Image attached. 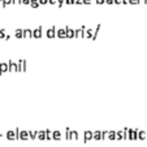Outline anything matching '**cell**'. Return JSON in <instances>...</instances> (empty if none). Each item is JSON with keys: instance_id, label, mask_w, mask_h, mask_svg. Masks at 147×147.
Listing matches in <instances>:
<instances>
[{"instance_id": "6da1fadb", "label": "cell", "mask_w": 147, "mask_h": 147, "mask_svg": "<svg viewBox=\"0 0 147 147\" xmlns=\"http://www.w3.org/2000/svg\"><path fill=\"white\" fill-rule=\"evenodd\" d=\"M7 138H8V139H16V138H18V129L8 131V133H7Z\"/></svg>"}, {"instance_id": "7a4b0ae2", "label": "cell", "mask_w": 147, "mask_h": 147, "mask_svg": "<svg viewBox=\"0 0 147 147\" xmlns=\"http://www.w3.org/2000/svg\"><path fill=\"white\" fill-rule=\"evenodd\" d=\"M18 138H20V139H27V138H30V137H29V131L18 130Z\"/></svg>"}, {"instance_id": "3957f363", "label": "cell", "mask_w": 147, "mask_h": 147, "mask_svg": "<svg viewBox=\"0 0 147 147\" xmlns=\"http://www.w3.org/2000/svg\"><path fill=\"white\" fill-rule=\"evenodd\" d=\"M42 35V27H38L35 30H33V36L34 38H41Z\"/></svg>"}, {"instance_id": "277c9868", "label": "cell", "mask_w": 147, "mask_h": 147, "mask_svg": "<svg viewBox=\"0 0 147 147\" xmlns=\"http://www.w3.org/2000/svg\"><path fill=\"white\" fill-rule=\"evenodd\" d=\"M59 38H65L66 36V29H60L57 30V34H56Z\"/></svg>"}, {"instance_id": "5b68a950", "label": "cell", "mask_w": 147, "mask_h": 147, "mask_svg": "<svg viewBox=\"0 0 147 147\" xmlns=\"http://www.w3.org/2000/svg\"><path fill=\"white\" fill-rule=\"evenodd\" d=\"M66 36L68 38H73V36H76V30H73V29H66Z\"/></svg>"}, {"instance_id": "8992f818", "label": "cell", "mask_w": 147, "mask_h": 147, "mask_svg": "<svg viewBox=\"0 0 147 147\" xmlns=\"http://www.w3.org/2000/svg\"><path fill=\"white\" fill-rule=\"evenodd\" d=\"M7 70H9V66H8V64H5V63L0 64V73H4V72H7Z\"/></svg>"}, {"instance_id": "52a82bcc", "label": "cell", "mask_w": 147, "mask_h": 147, "mask_svg": "<svg viewBox=\"0 0 147 147\" xmlns=\"http://www.w3.org/2000/svg\"><path fill=\"white\" fill-rule=\"evenodd\" d=\"M92 138L94 139H102L103 138L102 131H95V133H92Z\"/></svg>"}, {"instance_id": "ba28073f", "label": "cell", "mask_w": 147, "mask_h": 147, "mask_svg": "<svg viewBox=\"0 0 147 147\" xmlns=\"http://www.w3.org/2000/svg\"><path fill=\"white\" fill-rule=\"evenodd\" d=\"M22 31H24V36L25 38H31L33 36V31H31V30L26 29V30H22Z\"/></svg>"}, {"instance_id": "9c48e42d", "label": "cell", "mask_w": 147, "mask_h": 147, "mask_svg": "<svg viewBox=\"0 0 147 147\" xmlns=\"http://www.w3.org/2000/svg\"><path fill=\"white\" fill-rule=\"evenodd\" d=\"M8 66H9V70L11 72H16L17 70V64L16 63H12V61H11V63L8 64Z\"/></svg>"}, {"instance_id": "30bf717a", "label": "cell", "mask_w": 147, "mask_h": 147, "mask_svg": "<svg viewBox=\"0 0 147 147\" xmlns=\"http://www.w3.org/2000/svg\"><path fill=\"white\" fill-rule=\"evenodd\" d=\"M56 34H55V27H51V29H48V31H47V36H50V38H53Z\"/></svg>"}, {"instance_id": "8fae6325", "label": "cell", "mask_w": 147, "mask_h": 147, "mask_svg": "<svg viewBox=\"0 0 147 147\" xmlns=\"http://www.w3.org/2000/svg\"><path fill=\"white\" fill-rule=\"evenodd\" d=\"M90 139H92V131H86L85 133V141H90Z\"/></svg>"}, {"instance_id": "7c38bea8", "label": "cell", "mask_w": 147, "mask_h": 147, "mask_svg": "<svg viewBox=\"0 0 147 147\" xmlns=\"http://www.w3.org/2000/svg\"><path fill=\"white\" fill-rule=\"evenodd\" d=\"M36 137L39 139H46V131H36Z\"/></svg>"}, {"instance_id": "4fadbf2b", "label": "cell", "mask_w": 147, "mask_h": 147, "mask_svg": "<svg viewBox=\"0 0 147 147\" xmlns=\"http://www.w3.org/2000/svg\"><path fill=\"white\" fill-rule=\"evenodd\" d=\"M52 138L53 139H60L61 138V131H53V133H52Z\"/></svg>"}, {"instance_id": "5bb4252c", "label": "cell", "mask_w": 147, "mask_h": 147, "mask_svg": "<svg viewBox=\"0 0 147 147\" xmlns=\"http://www.w3.org/2000/svg\"><path fill=\"white\" fill-rule=\"evenodd\" d=\"M16 36H17V38H22V36H24V31H22L21 29L16 30Z\"/></svg>"}, {"instance_id": "9a60e30c", "label": "cell", "mask_w": 147, "mask_h": 147, "mask_svg": "<svg viewBox=\"0 0 147 147\" xmlns=\"http://www.w3.org/2000/svg\"><path fill=\"white\" fill-rule=\"evenodd\" d=\"M30 4H31L33 8H38L39 7V2H30Z\"/></svg>"}, {"instance_id": "2e32d148", "label": "cell", "mask_w": 147, "mask_h": 147, "mask_svg": "<svg viewBox=\"0 0 147 147\" xmlns=\"http://www.w3.org/2000/svg\"><path fill=\"white\" fill-rule=\"evenodd\" d=\"M0 38H5V30H0Z\"/></svg>"}, {"instance_id": "e0dca14e", "label": "cell", "mask_w": 147, "mask_h": 147, "mask_svg": "<svg viewBox=\"0 0 147 147\" xmlns=\"http://www.w3.org/2000/svg\"><path fill=\"white\" fill-rule=\"evenodd\" d=\"M11 3H13V0H3V4L5 5V4H11Z\"/></svg>"}, {"instance_id": "ac0fdd59", "label": "cell", "mask_w": 147, "mask_h": 147, "mask_svg": "<svg viewBox=\"0 0 147 147\" xmlns=\"http://www.w3.org/2000/svg\"><path fill=\"white\" fill-rule=\"evenodd\" d=\"M38 2H39V4H46L48 0H38Z\"/></svg>"}, {"instance_id": "d6986e66", "label": "cell", "mask_w": 147, "mask_h": 147, "mask_svg": "<svg viewBox=\"0 0 147 147\" xmlns=\"http://www.w3.org/2000/svg\"><path fill=\"white\" fill-rule=\"evenodd\" d=\"M21 3H24V4H30V0H21Z\"/></svg>"}, {"instance_id": "ffe728a7", "label": "cell", "mask_w": 147, "mask_h": 147, "mask_svg": "<svg viewBox=\"0 0 147 147\" xmlns=\"http://www.w3.org/2000/svg\"><path fill=\"white\" fill-rule=\"evenodd\" d=\"M139 0H129V3H133V4H137Z\"/></svg>"}, {"instance_id": "44dd1931", "label": "cell", "mask_w": 147, "mask_h": 147, "mask_svg": "<svg viewBox=\"0 0 147 147\" xmlns=\"http://www.w3.org/2000/svg\"><path fill=\"white\" fill-rule=\"evenodd\" d=\"M82 3H85V4H90V3H91V0H82Z\"/></svg>"}, {"instance_id": "7402d4cb", "label": "cell", "mask_w": 147, "mask_h": 147, "mask_svg": "<svg viewBox=\"0 0 147 147\" xmlns=\"http://www.w3.org/2000/svg\"><path fill=\"white\" fill-rule=\"evenodd\" d=\"M13 3H14V4H20L21 0H13Z\"/></svg>"}, {"instance_id": "603a6c76", "label": "cell", "mask_w": 147, "mask_h": 147, "mask_svg": "<svg viewBox=\"0 0 147 147\" xmlns=\"http://www.w3.org/2000/svg\"><path fill=\"white\" fill-rule=\"evenodd\" d=\"M104 2H105V3H108V4H112V3H113L112 0H104Z\"/></svg>"}, {"instance_id": "cb8c5ba5", "label": "cell", "mask_w": 147, "mask_h": 147, "mask_svg": "<svg viewBox=\"0 0 147 147\" xmlns=\"http://www.w3.org/2000/svg\"><path fill=\"white\" fill-rule=\"evenodd\" d=\"M96 3H99V4H102V3H104V0H96Z\"/></svg>"}, {"instance_id": "d4e9b609", "label": "cell", "mask_w": 147, "mask_h": 147, "mask_svg": "<svg viewBox=\"0 0 147 147\" xmlns=\"http://www.w3.org/2000/svg\"><path fill=\"white\" fill-rule=\"evenodd\" d=\"M115 3H117V4H120V3H122V0H115Z\"/></svg>"}]
</instances>
